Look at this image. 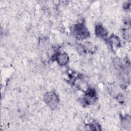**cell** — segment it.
Wrapping results in <instances>:
<instances>
[{
    "mask_svg": "<svg viewBox=\"0 0 131 131\" xmlns=\"http://www.w3.org/2000/svg\"><path fill=\"white\" fill-rule=\"evenodd\" d=\"M74 31L76 36L79 38H84L87 36L88 34V32L86 28L81 25L76 26L74 29Z\"/></svg>",
    "mask_w": 131,
    "mask_h": 131,
    "instance_id": "obj_1",
    "label": "cell"
},
{
    "mask_svg": "<svg viewBox=\"0 0 131 131\" xmlns=\"http://www.w3.org/2000/svg\"><path fill=\"white\" fill-rule=\"evenodd\" d=\"M45 101L50 106H55L57 103V96L53 93H49L45 96Z\"/></svg>",
    "mask_w": 131,
    "mask_h": 131,
    "instance_id": "obj_2",
    "label": "cell"
},
{
    "mask_svg": "<svg viewBox=\"0 0 131 131\" xmlns=\"http://www.w3.org/2000/svg\"><path fill=\"white\" fill-rule=\"evenodd\" d=\"M57 60L60 64L64 65L66 64L68 61V56L66 53L59 54L57 55Z\"/></svg>",
    "mask_w": 131,
    "mask_h": 131,
    "instance_id": "obj_3",
    "label": "cell"
},
{
    "mask_svg": "<svg viewBox=\"0 0 131 131\" xmlns=\"http://www.w3.org/2000/svg\"><path fill=\"white\" fill-rule=\"evenodd\" d=\"M96 34H97L98 36L104 37L106 35L107 33L106 31L101 26H98L96 28Z\"/></svg>",
    "mask_w": 131,
    "mask_h": 131,
    "instance_id": "obj_4",
    "label": "cell"
}]
</instances>
